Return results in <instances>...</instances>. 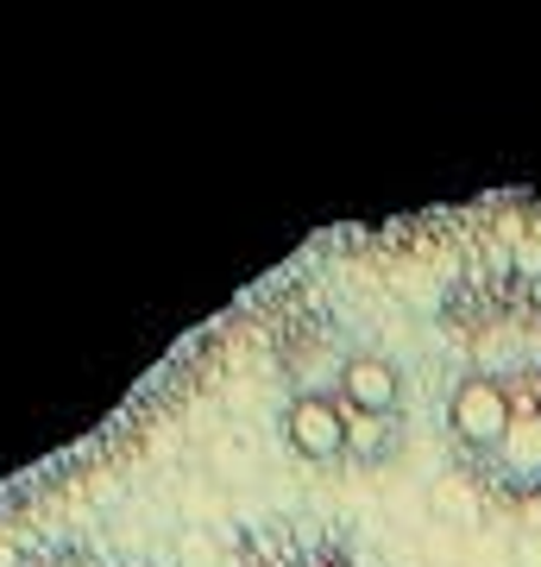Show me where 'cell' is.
Masks as SVG:
<instances>
[{"mask_svg": "<svg viewBox=\"0 0 541 567\" xmlns=\"http://www.w3.org/2000/svg\"><path fill=\"white\" fill-rule=\"evenodd\" d=\"M447 334L466 372L498 379L517 398L541 379V284L522 271H485L447 297Z\"/></svg>", "mask_w": 541, "mask_h": 567, "instance_id": "6da1fadb", "label": "cell"}, {"mask_svg": "<svg viewBox=\"0 0 541 567\" xmlns=\"http://www.w3.org/2000/svg\"><path fill=\"white\" fill-rule=\"evenodd\" d=\"M522 398L510 385H498V379H479V372H454L447 379V398H441V429L447 442H454V454H460L466 466L479 461V454H491V447L510 435V423H517Z\"/></svg>", "mask_w": 541, "mask_h": 567, "instance_id": "7a4b0ae2", "label": "cell"}, {"mask_svg": "<svg viewBox=\"0 0 541 567\" xmlns=\"http://www.w3.org/2000/svg\"><path fill=\"white\" fill-rule=\"evenodd\" d=\"M466 473H472L491 498H503V505H541V416H535L529 398H522L510 435H503L491 454H479Z\"/></svg>", "mask_w": 541, "mask_h": 567, "instance_id": "3957f363", "label": "cell"}, {"mask_svg": "<svg viewBox=\"0 0 541 567\" xmlns=\"http://www.w3.org/2000/svg\"><path fill=\"white\" fill-rule=\"evenodd\" d=\"M283 442L309 466H346V404L341 398H315V391H290Z\"/></svg>", "mask_w": 541, "mask_h": 567, "instance_id": "277c9868", "label": "cell"}, {"mask_svg": "<svg viewBox=\"0 0 541 567\" xmlns=\"http://www.w3.org/2000/svg\"><path fill=\"white\" fill-rule=\"evenodd\" d=\"M346 410H360V416H397L403 410V372L384 353H346L341 365V391H334Z\"/></svg>", "mask_w": 541, "mask_h": 567, "instance_id": "5b68a950", "label": "cell"}, {"mask_svg": "<svg viewBox=\"0 0 541 567\" xmlns=\"http://www.w3.org/2000/svg\"><path fill=\"white\" fill-rule=\"evenodd\" d=\"M397 447H403L397 416H360V410H346V466H391Z\"/></svg>", "mask_w": 541, "mask_h": 567, "instance_id": "8992f818", "label": "cell"}, {"mask_svg": "<svg viewBox=\"0 0 541 567\" xmlns=\"http://www.w3.org/2000/svg\"><path fill=\"white\" fill-rule=\"evenodd\" d=\"M39 567H158V561H107L95 548H58V555H44Z\"/></svg>", "mask_w": 541, "mask_h": 567, "instance_id": "52a82bcc", "label": "cell"}, {"mask_svg": "<svg viewBox=\"0 0 541 567\" xmlns=\"http://www.w3.org/2000/svg\"><path fill=\"white\" fill-rule=\"evenodd\" d=\"M529 404H535V416H541V379H535V385H529Z\"/></svg>", "mask_w": 541, "mask_h": 567, "instance_id": "ba28073f", "label": "cell"}]
</instances>
